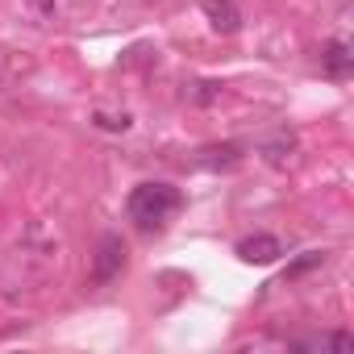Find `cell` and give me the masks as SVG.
<instances>
[{
  "mask_svg": "<svg viewBox=\"0 0 354 354\" xmlns=\"http://www.w3.org/2000/svg\"><path fill=\"white\" fill-rule=\"evenodd\" d=\"M321 63H325V71H329L333 80H346V75H350V63H354V59H350V46H346L342 38H333V42L325 46Z\"/></svg>",
  "mask_w": 354,
  "mask_h": 354,
  "instance_id": "5b68a950",
  "label": "cell"
},
{
  "mask_svg": "<svg viewBox=\"0 0 354 354\" xmlns=\"http://www.w3.org/2000/svg\"><path fill=\"white\" fill-rule=\"evenodd\" d=\"M201 92H196V100L201 104H209V100H217V84H196Z\"/></svg>",
  "mask_w": 354,
  "mask_h": 354,
  "instance_id": "8fae6325",
  "label": "cell"
},
{
  "mask_svg": "<svg viewBox=\"0 0 354 354\" xmlns=\"http://www.w3.org/2000/svg\"><path fill=\"white\" fill-rule=\"evenodd\" d=\"M129 221H138L142 230H162L171 221V213L180 209V192L171 184H138L129 192Z\"/></svg>",
  "mask_w": 354,
  "mask_h": 354,
  "instance_id": "6da1fadb",
  "label": "cell"
},
{
  "mask_svg": "<svg viewBox=\"0 0 354 354\" xmlns=\"http://www.w3.org/2000/svg\"><path fill=\"white\" fill-rule=\"evenodd\" d=\"M292 150H296V138H292V133H279V138H271V142L263 146V154H267L271 167H283V162L292 158Z\"/></svg>",
  "mask_w": 354,
  "mask_h": 354,
  "instance_id": "8992f818",
  "label": "cell"
},
{
  "mask_svg": "<svg viewBox=\"0 0 354 354\" xmlns=\"http://www.w3.org/2000/svg\"><path fill=\"white\" fill-rule=\"evenodd\" d=\"M321 263H325V254H321V250H308L304 259H296V263L288 267V279H292V275H304L308 267H321Z\"/></svg>",
  "mask_w": 354,
  "mask_h": 354,
  "instance_id": "9c48e42d",
  "label": "cell"
},
{
  "mask_svg": "<svg viewBox=\"0 0 354 354\" xmlns=\"http://www.w3.org/2000/svg\"><path fill=\"white\" fill-rule=\"evenodd\" d=\"M121 271H125V242H121L117 234H104L100 246H96V259H92V283L104 288V283H113Z\"/></svg>",
  "mask_w": 354,
  "mask_h": 354,
  "instance_id": "7a4b0ae2",
  "label": "cell"
},
{
  "mask_svg": "<svg viewBox=\"0 0 354 354\" xmlns=\"http://www.w3.org/2000/svg\"><path fill=\"white\" fill-rule=\"evenodd\" d=\"M34 5H38L42 13H55V0H34Z\"/></svg>",
  "mask_w": 354,
  "mask_h": 354,
  "instance_id": "7c38bea8",
  "label": "cell"
},
{
  "mask_svg": "<svg viewBox=\"0 0 354 354\" xmlns=\"http://www.w3.org/2000/svg\"><path fill=\"white\" fill-rule=\"evenodd\" d=\"M300 350H350L354 337L350 333H321V337H308V342H296Z\"/></svg>",
  "mask_w": 354,
  "mask_h": 354,
  "instance_id": "52a82bcc",
  "label": "cell"
},
{
  "mask_svg": "<svg viewBox=\"0 0 354 354\" xmlns=\"http://www.w3.org/2000/svg\"><path fill=\"white\" fill-rule=\"evenodd\" d=\"M205 17L217 34H238L242 30V13L234 0H205Z\"/></svg>",
  "mask_w": 354,
  "mask_h": 354,
  "instance_id": "277c9868",
  "label": "cell"
},
{
  "mask_svg": "<svg viewBox=\"0 0 354 354\" xmlns=\"http://www.w3.org/2000/svg\"><path fill=\"white\" fill-rule=\"evenodd\" d=\"M279 254H283V242H279L275 234H250V238L238 242V259L250 263V267H267V263H275Z\"/></svg>",
  "mask_w": 354,
  "mask_h": 354,
  "instance_id": "3957f363",
  "label": "cell"
},
{
  "mask_svg": "<svg viewBox=\"0 0 354 354\" xmlns=\"http://www.w3.org/2000/svg\"><path fill=\"white\" fill-rule=\"evenodd\" d=\"M205 154H213V158H201L205 167H230V162H238V146H213Z\"/></svg>",
  "mask_w": 354,
  "mask_h": 354,
  "instance_id": "ba28073f",
  "label": "cell"
},
{
  "mask_svg": "<svg viewBox=\"0 0 354 354\" xmlns=\"http://www.w3.org/2000/svg\"><path fill=\"white\" fill-rule=\"evenodd\" d=\"M96 125H104V129H121V133H125V129H129L133 121H129L125 113H121V117H109V113H96Z\"/></svg>",
  "mask_w": 354,
  "mask_h": 354,
  "instance_id": "30bf717a",
  "label": "cell"
}]
</instances>
